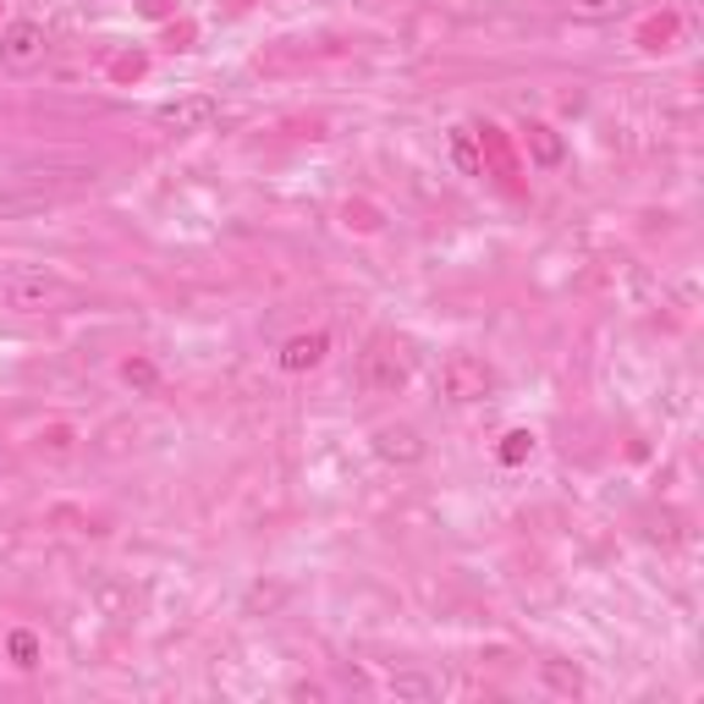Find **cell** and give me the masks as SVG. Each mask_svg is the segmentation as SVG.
<instances>
[{"instance_id":"cell-6","label":"cell","mask_w":704,"mask_h":704,"mask_svg":"<svg viewBox=\"0 0 704 704\" xmlns=\"http://www.w3.org/2000/svg\"><path fill=\"white\" fill-rule=\"evenodd\" d=\"M364 380H369V391L391 397V391H402V380H408V364H402L391 347H369V353H364Z\"/></svg>"},{"instance_id":"cell-7","label":"cell","mask_w":704,"mask_h":704,"mask_svg":"<svg viewBox=\"0 0 704 704\" xmlns=\"http://www.w3.org/2000/svg\"><path fill=\"white\" fill-rule=\"evenodd\" d=\"M325 347H331V336H325V331L292 336V342L281 347V369H286V375H303V369H314V364L325 358Z\"/></svg>"},{"instance_id":"cell-1","label":"cell","mask_w":704,"mask_h":704,"mask_svg":"<svg viewBox=\"0 0 704 704\" xmlns=\"http://www.w3.org/2000/svg\"><path fill=\"white\" fill-rule=\"evenodd\" d=\"M0 297L17 314H50V308H66L72 303V281H61L44 264H6L0 270Z\"/></svg>"},{"instance_id":"cell-3","label":"cell","mask_w":704,"mask_h":704,"mask_svg":"<svg viewBox=\"0 0 704 704\" xmlns=\"http://www.w3.org/2000/svg\"><path fill=\"white\" fill-rule=\"evenodd\" d=\"M215 99L209 94H182V99H165L160 110H154V121L165 127V132H204L209 121H215Z\"/></svg>"},{"instance_id":"cell-12","label":"cell","mask_w":704,"mask_h":704,"mask_svg":"<svg viewBox=\"0 0 704 704\" xmlns=\"http://www.w3.org/2000/svg\"><path fill=\"white\" fill-rule=\"evenodd\" d=\"M88 595H94V600H99V606H105L110 617H121V611H127V595H121V589H116L110 578H99V584H94Z\"/></svg>"},{"instance_id":"cell-9","label":"cell","mask_w":704,"mask_h":704,"mask_svg":"<svg viewBox=\"0 0 704 704\" xmlns=\"http://www.w3.org/2000/svg\"><path fill=\"white\" fill-rule=\"evenodd\" d=\"M386 694H391V700H435V694H441V683H435V678H424V672H397V678L386 683Z\"/></svg>"},{"instance_id":"cell-5","label":"cell","mask_w":704,"mask_h":704,"mask_svg":"<svg viewBox=\"0 0 704 704\" xmlns=\"http://www.w3.org/2000/svg\"><path fill=\"white\" fill-rule=\"evenodd\" d=\"M375 457L397 463V468H413V463H424V435L413 424H380L375 430Z\"/></svg>"},{"instance_id":"cell-15","label":"cell","mask_w":704,"mask_h":704,"mask_svg":"<svg viewBox=\"0 0 704 704\" xmlns=\"http://www.w3.org/2000/svg\"><path fill=\"white\" fill-rule=\"evenodd\" d=\"M452 154H457V165H463V171H479V154H474L468 132H457V138H452Z\"/></svg>"},{"instance_id":"cell-14","label":"cell","mask_w":704,"mask_h":704,"mask_svg":"<svg viewBox=\"0 0 704 704\" xmlns=\"http://www.w3.org/2000/svg\"><path fill=\"white\" fill-rule=\"evenodd\" d=\"M529 452H534V435H529V430H512L507 446H501V463H523Z\"/></svg>"},{"instance_id":"cell-16","label":"cell","mask_w":704,"mask_h":704,"mask_svg":"<svg viewBox=\"0 0 704 704\" xmlns=\"http://www.w3.org/2000/svg\"><path fill=\"white\" fill-rule=\"evenodd\" d=\"M121 375H127V386H138V391H149V386H154V369H149V364H127Z\"/></svg>"},{"instance_id":"cell-10","label":"cell","mask_w":704,"mask_h":704,"mask_svg":"<svg viewBox=\"0 0 704 704\" xmlns=\"http://www.w3.org/2000/svg\"><path fill=\"white\" fill-rule=\"evenodd\" d=\"M540 678H545V689H556V694H584V672L567 667V661H545Z\"/></svg>"},{"instance_id":"cell-8","label":"cell","mask_w":704,"mask_h":704,"mask_svg":"<svg viewBox=\"0 0 704 704\" xmlns=\"http://www.w3.org/2000/svg\"><path fill=\"white\" fill-rule=\"evenodd\" d=\"M529 154L540 160V165H562V154H567V143L556 138V127H545V121H529Z\"/></svg>"},{"instance_id":"cell-17","label":"cell","mask_w":704,"mask_h":704,"mask_svg":"<svg viewBox=\"0 0 704 704\" xmlns=\"http://www.w3.org/2000/svg\"><path fill=\"white\" fill-rule=\"evenodd\" d=\"M165 6H171V0H143V11H149V17H160Z\"/></svg>"},{"instance_id":"cell-13","label":"cell","mask_w":704,"mask_h":704,"mask_svg":"<svg viewBox=\"0 0 704 704\" xmlns=\"http://www.w3.org/2000/svg\"><path fill=\"white\" fill-rule=\"evenodd\" d=\"M6 650H11V661H17V667H33V661H39V639H33V633H11V639H6Z\"/></svg>"},{"instance_id":"cell-4","label":"cell","mask_w":704,"mask_h":704,"mask_svg":"<svg viewBox=\"0 0 704 704\" xmlns=\"http://www.w3.org/2000/svg\"><path fill=\"white\" fill-rule=\"evenodd\" d=\"M0 61H6L11 72L39 66V61H44V28H39V22H11V28L0 33Z\"/></svg>"},{"instance_id":"cell-2","label":"cell","mask_w":704,"mask_h":704,"mask_svg":"<svg viewBox=\"0 0 704 704\" xmlns=\"http://www.w3.org/2000/svg\"><path fill=\"white\" fill-rule=\"evenodd\" d=\"M441 397L446 402H457V408H468V402H485L490 391H496V369L485 364V358H474V353H452L446 364H441Z\"/></svg>"},{"instance_id":"cell-11","label":"cell","mask_w":704,"mask_h":704,"mask_svg":"<svg viewBox=\"0 0 704 704\" xmlns=\"http://www.w3.org/2000/svg\"><path fill=\"white\" fill-rule=\"evenodd\" d=\"M633 0H573V17H584V22H600V17H622Z\"/></svg>"}]
</instances>
